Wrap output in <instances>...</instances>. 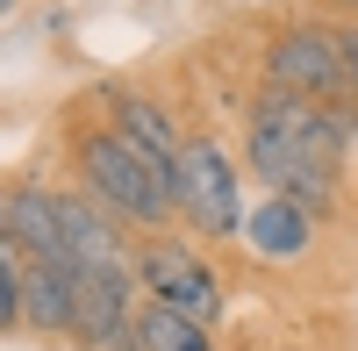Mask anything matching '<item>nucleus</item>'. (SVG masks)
Wrapping results in <instances>:
<instances>
[{
	"label": "nucleus",
	"mask_w": 358,
	"mask_h": 351,
	"mask_svg": "<svg viewBox=\"0 0 358 351\" xmlns=\"http://www.w3.org/2000/svg\"><path fill=\"white\" fill-rule=\"evenodd\" d=\"M344 115H330L322 101L301 94H280L265 86L251 101V122H244V158L265 180V194H294L301 208H330L337 201V151H344Z\"/></svg>",
	"instance_id": "f257e3e1"
},
{
	"label": "nucleus",
	"mask_w": 358,
	"mask_h": 351,
	"mask_svg": "<svg viewBox=\"0 0 358 351\" xmlns=\"http://www.w3.org/2000/svg\"><path fill=\"white\" fill-rule=\"evenodd\" d=\"M72 165H79V187L101 201L115 222H136V229H165L179 215V194H172V165L143 158L122 129H79L72 136Z\"/></svg>",
	"instance_id": "f03ea898"
},
{
	"label": "nucleus",
	"mask_w": 358,
	"mask_h": 351,
	"mask_svg": "<svg viewBox=\"0 0 358 351\" xmlns=\"http://www.w3.org/2000/svg\"><path fill=\"white\" fill-rule=\"evenodd\" d=\"M172 194H179V222L194 237H244V180L215 136H187L179 143V165H172Z\"/></svg>",
	"instance_id": "7ed1b4c3"
},
{
	"label": "nucleus",
	"mask_w": 358,
	"mask_h": 351,
	"mask_svg": "<svg viewBox=\"0 0 358 351\" xmlns=\"http://www.w3.org/2000/svg\"><path fill=\"white\" fill-rule=\"evenodd\" d=\"M265 86L280 94H301V101H337L351 86V65H344V36L322 22H294L265 43Z\"/></svg>",
	"instance_id": "20e7f679"
},
{
	"label": "nucleus",
	"mask_w": 358,
	"mask_h": 351,
	"mask_svg": "<svg viewBox=\"0 0 358 351\" xmlns=\"http://www.w3.org/2000/svg\"><path fill=\"white\" fill-rule=\"evenodd\" d=\"M136 266H94L79 273V301H72V344L86 351H136Z\"/></svg>",
	"instance_id": "39448f33"
},
{
	"label": "nucleus",
	"mask_w": 358,
	"mask_h": 351,
	"mask_svg": "<svg viewBox=\"0 0 358 351\" xmlns=\"http://www.w3.org/2000/svg\"><path fill=\"white\" fill-rule=\"evenodd\" d=\"M136 287H143L151 301H172V308L201 315V323H215V315H222V280H215V266H208L201 251L172 244V237H158V244L136 251Z\"/></svg>",
	"instance_id": "423d86ee"
},
{
	"label": "nucleus",
	"mask_w": 358,
	"mask_h": 351,
	"mask_svg": "<svg viewBox=\"0 0 358 351\" xmlns=\"http://www.w3.org/2000/svg\"><path fill=\"white\" fill-rule=\"evenodd\" d=\"M57 237H65L72 273H94V266H136L129 244H122V222H115L94 194H57Z\"/></svg>",
	"instance_id": "0eeeda50"
},
{
	"label": "nucleus",
	"mask_w": 358,
	"mask_h": 351,
	"mask_svg": "<svg viewBox=\"0 0 358 351\" xmlns=\"http://www.w3.org/2000/svg\"><path fill=\"white\" fill-rule=\"evenodd\" d=\"M244 244H251V258H265V266H294V258L315 251V208H301L294 194H265L244 215Z\"/></svg>",
	"instance_id": "6e6552de"
},
{
	"label": "nucleus",
	"mask_w": 358,
	"mask_h": 351,
	"mask_svg": "<svg viewBox=\"0 0 358 351\" xmlns=\"http://www.w3.org/2000/svg\"><path fill=\"white\" fill-rule=\"evenodd\" d=\"M8 229L29 266H72L65 258V237H57V194H36V187H8Z\"/></svg>",
	"instance_id": "1a4fd4ad"
},
{
	"label": "nucleus",
	"mask_w": 358,
	"mask_h": 351,
	"mask_svg": "<svg viewBox=\"0 0 358 351\" xmlns=\"http://www.w3.org/2000/svg\"><path fill=\"white\" fill-rule=\"evenodd\" d=\"M72 301H79V273L72 266H29V280H22V323L36 337H72Z\"/></svg>",
	"instance_id": "9d476101"
},
{
	"label": "nucleus",
	"mask_w": 358,
	"mask_h": 351,
	"mask_svg": "<svg viewBox=\"0 0 358 351\" xmlns=\"http://www.w3.org/2000/svg\"><path fill=\"white\" fill-rule=\"evenodd\" d=\"M136 351H215V323H201V315L143 294V308H136Z\"/></svg>",
	"instance_id": "9b49d317"
},
{
	"label": "nucleus",
	"mask_w": 358,
	"mask_h": 351,
	"mask_svg": "<svg viewBox=\"0 0 358 351\" xmlns=\"http://www.w3.org/2000/svg\"><path fill=\"white\" fill-rule=\"evenodd\" d=\"M115 129H122V136L136 143L143 158H158V165H179V143H187V136L172 129V115H165L158 101H143V94H115Z\"/></svg>",
	"instance_id": "f8f14e48"
},
{
	"label": "nucleus",
	"mask_w": 358,
	"mask_h": 351,
	"mask_svg": "<svg viewBox=\"0 0 358 351\" xmlns=\"http://www.w3.org/2000/svg\"><path fill=\"white\" fill-rule=\"evenodd\" d=\"M344 36V65H351V86H358V29H337Z\"/></svg>",
	"instance_id": "ddd939ff"
},
{
	"label": "nucleus",
	"mask_w": 358,
	"mask_h": 351,
	"mask_svg": "<svg viewBox=\"0 0 358 351\" xmlns=\"http://www.w3.org/2000/svg\"><path fill=\"white\" fill-rule=\"evenodd\" d=\"M8 8H15V0H0V15H8Z\"/></svg>",
	"instance_id": "4468645a"
},
{
	"label": "nucleus",
	"mask_w": 358,
	"mask_h": 351,
	"mask_svg": "<svg viewBox=\"0 0 358 351\" xmlns=\"http://www.w3.org/2000/svg\"><path fill=\"white\" fill-rule=\"evenodd\" d=\"M351 8H358V0H351Z\"/></svg>",
	"instance_id": "2eb2a0df"
}]
</instances>
